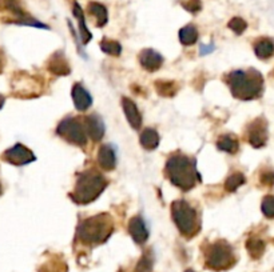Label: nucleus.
<instances>
[{
  "instance_id": "obj_1",
  "label": "nucleus",
  "mask_w": 274,
  "mask_h": 272,
  "mask_svg": "<svg viewBox=\"0 0 274 272\" xmlns=\"http://www.w3.org/2000/svg\"><path fill=\"white\" fill-rule=\"evenodd\" d=\"M166 172L172 184L182 191H190L194 188L196 183L201 180L200 174L196 168V160H192L182 154L172 155L167 160Z\"/></svg>"
},
{
  "instance_id": "obj_2",
  "label": "nucleus",
  "mask_w": 274,
  "mask_h": 272,
  "mask_svg": "<svg viewBox=\"0 0 274 272\" xmlns=\"http://www.w3.org/2000/svg\"><path fill=\"white\" fill-rule=\"evenodd\" d=\"M231 92L241 100H250L262 92V76L257 71H233L227 76Z\"/></svg>"
},
{
  "instance_id": "obj_3",
  "label": "nucleus",
  "mask_w": 274,
  "mask_h": 272,
  "mask_svg": "<svg viewBox=\"0 0 274 272\" xmlns=\"http://www.w3.org/2000/svg\"><path fill=\"white\" fill-rule=\"evenodd\" d=\"M113 232V219L110 215L101 214L83 220L78 227L76 236L84 244H101Z\"/></svg>"
},
{
  "instance_id": "obj_4",
  "label": "nucleus",
  "mask_w": 274,
  "mask_h": 272,
  "mask_svg": "<svg viewBox=\"0 0 274 272\" xmlns=\"http://www.w3.org/2000/svg\"><path fill=\"white\" fill-rule=\"evenodd\" d=\"M107 180L95 171H86L78 178L74 192L71 194L72 200L79 204L94 202L106 188Z\"/></svg>"
},
{
  "instance_id": "obj_5",
  "label": "nucleus",
  "mask_w": 274,
  "mask_h": 272,
  "mask_svg": "<svg viewBox=\"0 0 274 272\" xmlns=\"http://www.w3.org/2000/svg\"><path fill=\"white\" fill-rule=\"evenodd\" d=\"M171 215L176 227H178L182 235L192 237L198 232L200 226H198L197 212L188 202L175 200L171 204Z\"/></svg>"
},
{
  "instance_id": "obj_6",
  "label": "nucleus",
  "mask_w": 274,
  "mask_h": 272,
  "mask_svg": "<svg viewBox=\"0 0 274 272\" xmlns=\"http://www.w3.org/2000/svg\"><path fill=\"white\" fill-rule=\"evenodd\" d=\"M234 260V251L226 241H217L206 252V265L216 271L230 268Z\"/></svg>"
},
{
  "instance_id": "obj_7",
  "label": "nucleus",
  "mask_w": 274,
  "mask_h": 272,
  "mask_svg": "<svg viewBox=\"0 0 274 272\" xmlns=\"http://www.w3.org/2000/svg\"><path fill=\"white\" fill-rule=\"evenodd\" d=\"M56 132H58V135L64 138L67 142L76 144L79 147H83L87 143L86 127L78 119H74V117H66L64 120L60 121Z\"/></svg>"
},
{
  "instance_id": "obj_8",
  "label": "nucleus",
  "mask_w": 274,
  "mask_h": 272,
  "mask_svg": "<svg viewBox=\"0 0 274 272\" xmlns=\"http://www.w3.org/2000/svg\"><path fill=\"white\" fill-rule=\"evenodd\" d=\"M0 11L10 12L14 16L11 23L22 24V26H32V27L48 28L43 23H39L35 19H32L31 16H28L27 12H24V10L22 8L20 0H0Z\"/></svg>"
},
{
  "instance_id": "obj_9",
  "label": "nucleus",
  "mask_w": 274,
  "mask_h": 272,
  "mask_svg": "<svg viewBox=\"0 0 274 272\" xmlns=\"http://www.w3.org/2000/svg\"><path fill=\"white\" fill-rule=\"evenodd\" d=\"M2 159L8 162V163L14 164V166H24V164L34 162L36 158L27 147H24L23 144H15L14 147L3 152Z\"/></svg>"
},
{
  "instance_id": "obj_10",
  "label": "nucleus",
  "mask_w": 274,
  "mask_h": 272,
  "mask_svg": "<svg viewBox=\"0 0 274 272\" xmlns=\"http://www.w3.org/2000/svg\"><path fill=\"white\" fill-rule=\"evenodd\" d=\"M249 143L255 148H261L263 144L266 143L267 132H266V123L263 119H257L249 125Z\"/></svg>"
},
{
  "instance_id": "obj_11",
  "label": "nucleus",
  "mask_w": 274,
  "mask_h": 272,
  "mask_svg": "<svg viewBox=\"0 0 274 272\" xmlns=\"http://www.w3.org/2000/svg\"><path fill=\"white\" fill-rule=\"evenodd\" d=\"M139 62L142 67L149 72H155L163 64V58L159 52L154 50H143L139 55Z\"/></svg>"
},
{
  "instance_id": "obj_12",
  "label": "nucleus",
  "mask_w": 274,
  "mask_h": 272,
  "mask_svg": "<svg viewBox=\"0 0 274 272\" xmlns=\"http://www.w3.org/2000/svg\"><path fill=\"white\" fill-rule=\"evenodd\" d=\"M84 127H86L87 135L90 136L94 142H99L103 138V135H105L103 120L95 113L86 116V119H84Z\"/></svg>"
},
{
  "instance_id": "obj_13",
  "label": "nucleus",
  "mask_w": 274,
  "mask_h": 272,
  "mask_svg": "<svg viewBox=\"0 0 274 272\" xmlns=\"http://www.w3.org/2000/svg\"><path fill=\"white\" fill-rule=\"evenodd\" d=\"M129 232L134 241L138 244H143L149 239V229L146 227L143 219L139 218V216H135L130 220Z\"/></svg>"
},
{
  "instance_id": "obj_14",
  "label": "nucleus",
  "mask_w": 274,
  "mask_h": 272,
  "mask_svg": "<svg viewBox=\"0 0 274 272\" xmlns=\"http://www.w3.org/2000/svg\"><path fill=\"white\" fill-rule=\"evenodd\" d=\"M72 100H74V104L78 111H86L93 104V97L88 93V91L79 83H76L72 87Z\"/></svg>"
},
{
  "instance_id": "obj_15",
  "label": "nucleus",
  "mask_w": 274,
  "mask_h": 272,
  "mask_svg": "<svg viewBox=\"0 0 274 272\" xmlns=\"http://www.w3.org/2000/svg\"><path fill=\"white\" fill-rule=\"evenodd\" d=\"M122 105H123V111L126 113V119L129 120L130 125L133 128L138 129L142 125V116L137 104L134 103L129 97H123L122 99Z\"/></svg>"
},
{
  "instance_id": "obj_16",
  "label": "nucleus",
  "mask_w": 274,
  "mask_h": 272,
  "mask_svg": "<svg viewBox=\"0 0 274 272\" xmlns=\"http://www.w3.org/2000/svg\"><path fill=\"white\" fill-rule=\"evenodd\" d=\"M72 15L76 18L79 24V32H80V39H82V43L86 44L88 43L93 38L91 32L88 31V28L86 26V20H84V12H83L82 7L79 6L78 2H72Z\"/></svg>"
},
{
  "instance_id": "obj_17",
  "label": "nucleus",
  "mask_w": 274,
  "mask_h": 272,
  "mask_svg": "<svg viewBox=\"0 0 274 272\" xmlns=\"http://www.w3.org/2000/svg\"><path fill=\"white\" fill-rule=\"evenodd\" d=\"M98 163L105 171H113L117 164L115 151L111 146H102L98 152Z\"/></svg>"
},
{
  "instance_id": "obj_18",
  "label": "nucleus",
  "mask_w": 274,
  "mask_h": 272,
  "mask_svg": "<svg viewBox=\"0 0 274 272\" xmlns=\"http://www.w3.org/2000/svg\"><path fill=\"white\" fill-rule=\"evenodd\" d=\"M48 70L51 71L52 74L55 75H68L70 74V66L60 52L55 54L54 56L50 60V64H48Z\"/></svg>"
},
{
  "instance_id": "obj_19",
  "label": "nucleus",
  "mask_w": 274,
  "mask_h": 272,
  "mask_svg": "<svg viewBox=\"0 0 274 272\" xmlns=\"http://www.w3.org/2000/svg\"><path fill=\"white\" fill-rule=\"evenodd\" d=\"M88 12L97 19V26L103 27L107 23V8L98 2H91L88 4Z\"/></svg>"
},
{
  "instance_id": "obj_20",
  "label": "nucleus",
  "mask_w": 274,
  "mask_h": 272,
  "mask_svg": "<svg viewBox=\"0 0 274 272\" xmlns=\"http://www.w3.org/2000/svg\"><path fill=\"white\" fill-rule=\"evenodd\" d=\"M141 144L146 150H155L159 144V135L154 128H146L141 133Z\"/></svg>"
},
{
  "instance_id": "obj_21",
  "label": "nucleus",
  "mask_w": 274,
  "mask_h": 272,
  "mask_svg": "<svg viewBox=\"0 0 274 272\" xmlns=\"http://www.w3.org/2000/svg\"><path fill=\"white\" fill-rule=\"evenodd\" d=\"M254 52L259 59H269L274 54V43L270 39H259L254 44Z\"/></svg>"
},
{
  "instance_id": "obj_22",
  "label": "nucleus",
  "mask_w": 274,
  "mask_h": 272,
  "mask_svg": "<svg viewBox=\"0 0 274 272\" xmlns=\"http://www.w3.org/2000/svg\"><path fill=\"white\" fill-rule=\"evenodd\" d=\"M197 39H198V30L196 28V26L189 24L186 27L180 28L179 31L180 43L185 44V46H192V44L196 43Z\"/></svg>"
},
{
  "instance_id": "obj_23",
  "label": "nucleus",
  "mask_w": 274,
  "mask_h": 272,
  "mask_svg": "<svg viewBox=\"0 0 274 272\" xmlns=\"http://www.w3.org/2000/svg\"><path fill=\"white\" fill-rule=\"evenodd\" d=\"M217 147L221 150V151H225L227 154H235L238 151V140L233 138L230 135H225L222 138H219V140L217 142Z\"/></svg>"
},
{
  "instance_id": "obj_24",
  "label": "nucleus",
  "mask_w": 274,
  "mask_h": 272,
  "mask_svg": "<svg viewBox=\"0 0 274 272\" xmlns=\"http://www.w3.org/2000/svg\"><path fill=\"white\" fill-rule=\"evenodd\" d=\"M246 248L251 256L254 259H258V257L262 256L263 251H265V243L257 237H251L246 241Z\"/></svg>"
},
{
  "instance_id": "obj_25",
  "label": "nucleus",
  "mask_w": 274,
  "mask_h": 272,
  "mask_svg": "<svg viewBox=\"0 0 274 272\" xmlns=\"http://www.w3.org/2000/svg\"><path fill=\"white\" fill-rule=\"evenodd\" d=\"M245 183V176L241 174V172H235L233 175H230L227 178L226 183H225V188H226L229 192H233L238 187H241Z\"/></svg>"
},
{
  "instance_id": "obj_26",
  "label": "nucleus",
  "mask_w": 274,
  "mask_h": 272,
  "mask_svg": "<svg viewBox=\"0 0 274 272\" xmlns=\"http://www.w3.org/2000/svg\"><path fill=\"white\" fill-rule=\"evenodd\" d=\"M101 48H102L103 52L113 55V56H119L122 52L121 44L115 42V40H103L101 43Z\"/></svg>"
},
{
  "instance_id": "obj_27",
  "label": "nucleus",
  "mask_w": 274,
  "mask_h": 272,
  "mask_svg": "<svg viewBox=\"0 0 274 272\" xmlns=\"http://www.w3.org/2000/svg\"><path fill=\"white\" fill-rule=\"evenodd\" d=\"M157 91L163 96H172L176 92V86L174 82H157Z\"/></svg>"
},
{
  "instance_id": "obj_28",
  "label": "nucleus",
  "mask_w": 274,
  "mask_h": 272,
  "mask_svg": "<svg viewBox=\"0 0 274 272\" xmlns=\"http://www.w3.org/2000/svg\"><path fill=\"white\" fill-rule=\"evenodd\" d=\"M135 272H153V257L149 256V253L143 255L138 261Z\"/></svg>"
},
{
  "instance_id": "obj_29",
  "label": "nucleus",
  "mask_w": 274,
  "mask_h": 272,
  "mask_svg": "<svg viewBox=\"0 0 274 272\" xmlns=\"http://www.w3.org/2000/svg\"><path fill=\"white\" fill-rule=\"evenodd\" d=\"M247 24L246 22L241 18H233V19L229 22V28L231 31H234L237 35H241L245 30H246Z\"/></svg>"
},
{
  "instance_id": "obj_30",
  "label": "nucleus",
  "mask_w": 274,
  "mask_h": 272,
  "mask_svg": "<svg viewBox=\"0 0 274 272\" xmlns=\"http://www.w3.org/2000/svg\"><path fill=\"white\" fill-rule=\"evenodd\" d=\"M262 212L266 218H274V198L266 196L262 202Z\"/></svg>"
},
{
  "instance_id": "obj_31",
  "label": "nucleus",
  "mask_w": 274,
  "mask_h": 272,
  "mask_svg": "<svg viewBox=\"0 0 274 272\" xmlns=\"http://www.w3.org/2000/svg\"><path fill=\"white\" fill-rule=\"evenodd\" d=\"M180 4L186 11L192 12V14H197V12H200L202 10L201 0H184V2H180Z\"/></svg>"
},
{
  "instance_id": "obj_32",
  "label": "nucleus",
  "mask_w": 274,
  "mask_h": 272,
  "mask_svg": "<svg viewBox=\"0 0 274 272\" xmlns=\"http://www.w3.org/2000/svg\"><path fill=\"white\" fill-rule=\"evenodd\" d=\"M261 182L265 186H273L274 184V172L273 171H266L263 172L261 175Z\"/></svg>"
},
{
  "instance_id": "obj_33",
  "label": "nucleus",
  "mask_w": 274,
  "mask_h": 272,
  "mask_svg": "<svg viewBox=\"0 0 274 272\" xmlns=\"http://www.w3.org/2000/svg\"><path fill=\"white\" fill-rule=\"evenodd\" d=\"M3 67H4V58H3V54H2V51H0V74H2V71H3Z\"/></svg>"
},
{
  "instance_id": "obj_34",
  "label": "nucleus",
  "mask_w": 274,
  "mask_h": 272,
  "mask_svg": "<svg viewBox=\"0 0 274 272\" xmlns=\"http://www.w3.org/2000/svg\"><path fill=\"white\" fill-rule=\"evenodd\" d=\"M4 101H6V97H4L3 95H0V108H2V107H3Z\"/></svg>"
},
{
  "instance_id": "obj_35",
  "label": "nucleus",
  "mask_w": 274,
  "mask_h": 272,
  "mask_svg": "<svg viewBox=\"0 0 274 272\" xmlns=\"http://www.w3.org/2000/svg\"><path fill=\"white\" fill-rule=\"evenodd\" d=\"M186 272H196V271H193V269H188V271Z\"/></svg>"
},
{
  "instance_id": "obj_36",
  "label": "nucleus",
  "mask_w": 274,
  "mask_h": 272,
  "mask_svg": "<svg viewBox=\"0 0 274 272\" xmlns=\"http://www.w3.org/2000/svg\"><path fill=\"white\" fill-rule=\"evenodd\" d=\"M0 195H2V184H0Z\"/></svg>"
},
{
  "instance_id": "obj_37",
  "label": "nucleus",
  "mask_w": 274,
  "mask_h": 272,
  "mask_svg": "<svg viewBox=\"0 0 274 272\" xmlns=\"http://www.w3.org/2000/svg\"><path fill=\"white\" fill-rule=\"evenodd\" d=\"M273 76H274V71H273Z\"/></svg>"
}]
</instances>
